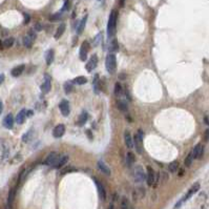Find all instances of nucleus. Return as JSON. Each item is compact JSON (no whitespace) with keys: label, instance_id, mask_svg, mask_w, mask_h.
<instances>
[{"label":"nucleus","instance_id":"2","mask_svg":"<svg viewBox=\"0 0 209 209\" xmlns=\"http://www.w3.org/2000/svg\"><path fill=\"white\" fill-rule=\"evenodd\" d=\"M105 66H106L107 72L110 75L116 73V69H117V59H116V55L114 53H110V54L107 55L106 60H105Z\"/></svg>","mask_w":209,"mask_h":209},{"label":"nucleus","instance_id":"49","mask_svg":"<svg viewBox=\"0 0 209 209\" xmlns=\"http://www.w3.org/2000/svg\"><path fill=\"white\" fill-rule=\"evenodd\" d=\"M108 209H114V205H112V204H111V205H109V207H108Z\"/></svg>","mask_w":209,"mask_h":209},{"label":"nucleus","instance_id":"29","mask_svg":"<svg viewBox=\"0 0 209 209\" xmlns=\"http://www.w3.org/2000/svg\"><path fill=\"white\" fill-rule=\"evenodd\" d=\"M65 24L64 23H61L60 25H59V27L57 29V31H56V34H55V38L56 39H59L60 37L62 36L63 33H64V31H65Z\"/></svg>","mask_w":209,"mask_h":209},{"label":"nucleus","instance_id":"6","mask_svg":"<svg viewBox=\"0 0 209 209\" xmlns=\"http://www.w3.org/2000/svg\"><path fill=\"white\" fill-rule=\"evenodd\" d=\"M94 181H95V184H96V186H97V189H98L100 199H101L102 201H105V200H106V191H105L104 186L102 185V183L97 179V178H94Z\"/></svg>","mask_w":209,"mask_h":209},{"label":"nucleus","instance_id":"45","mask_svg":"<svg viewBox=\"0 0 209 209\" xmlns=\"http://www.w3.org/2000/svg\"><path fill=\"white\" fill-rule=\"evenodd\" d=\"M3 81H4V75H0V85L2 84Z\"/></svg>","mask_w":209,"mask_h":209},{"label":"nucleus","instance_id":"36","mask_svg":"<svg viewBox=\"0 0 209 209\" xmlns=\"http://www.w3.org/2000/svg\"><path fill=\"white\" fill-rule=\"evenodd\" d=\"M118 108L120 109L121 111H127L128 110V106H127V103L125 101H122V100H120V101L118 102Z\"/></svg>","mask_w":209,"mask_h":209},{"label":"nucleus","instance_id":"3","mask_svg":"<svg viewBox=\"0 0 209 209\" xmlns=\"http://www.w3.org/2000/svg\"><path fill=\"white\" fill-rule=\"evenodd\" d=\"M143 138L144 134L142 129H139L137 134L134 136V147L139 154L143 152Z\"/></svg>","mask_w":209,"mask_h":209},{"label":"nucleus","instance_id":"23","mask_svg":"<svg viewBox=\"0 0 209 209\" xmlns=\"http://www.w3.org/2000/svg\"><path fill=\"white\" fill-rule=\"evenodd\" d=\"M26 117V110L25 109H21V110L18 112V114L16 116V122L18 124H22L24 122V119Z\"/></svg>","mask_w":209,"mask_h":209},{"label":"nucleus","instance_id":"7","mask_svg":"<svg viewBox=\"0 0 209 209\" xmlns=\"http://www.w3.org/2000/svg\"><path fill=\"white\" fill-rule=\"evenodd\" d=\"M193 159H202L203 154H204V146L202 144H196L192 150Z\"/></svg>","mask_w":209,"mask_h":209},{"label":"nucleus","instance_id":"32","mask_svg":"<svg viewBox=\"0 0 209 209\" xmlns=\"http://www.w3.org/2000/svg\"><path fill=\"white\" fill-rule=\"evenodd\" d=\"M86 82H87V79L85 78L84 76H79V77H76V78L73 80V83L78 84V85H83V84H85Z\"/></svg>","mask_w":209,"mask_h":209},{"label":"nucleus","instance_id":"39","mask_svg":"<svg viewBox=\"0 0 209 209\" xmlns=\"http://www.w3.org/2000/svg\"><path fill=\"white\" fill-rule=\"evenodd\" d=\"M61 16H62V14L61 13H56V14H54V15H52V16L49 17V20H52V21H56V20L60 19Z\"/></svg>","mask_w":209,"mask_h":209},{"label":"nucleus","instance_id":"33","mask_svg":"<svg viewBox=\"0 0 209 209\" xmlns=\"http://www.w3.org/2000/svg\"><path fill=\"white\" fill-rule=\"evenodd\" d=\"M14 41H15V39H14L13 37H9L7 39H4V41L2 42V45H3V47H5V49H10V47L13 46Z\"/></svg>","mask_w":209,"mask_h":209},{"label":"nucleus","instance_id":"17","mask_svg":"<svg viewBox=\"0 0 209 209\" xmlns=\"http://www.w3.org/2000/svg\"><path fill=\"white\" fill-rule=\"evenodd\" d=\"M67 162H69V156H67V154H63V156L58 158V160H57L56 164L54 165V167L57 168V169H59V168H61V167L64 166Z\"/></svg>","mask_w":209,"mask_h":209},{"label":"nucleus","instance_id":"30","mask_svg":"<svg viewBox=\"0 0 209 209\" xmlns=\"http://www.w3.org/2000/svg\"><path fill=\"white\" fill-rule=\"evenodd\" d=\"M87 112H85V111H83L81 114H80V117H79V120H78V125L79 126H83V125L86 123V121H87Z\"/></svg>","mask_w":209,"mask_h":209},{"label":"nucleus","instance_id":"19","mask_svg":"<svg viewBox=\"0 0 209 209\" xmlns=\"http://www.w3.org/2000/svg\"><path fill=\"white\" fill-rule=\"evenodd\" d=\"M3 126L7 129L13 128L14 126V117L12 114H9L7 117L3 119Z\"/></svg>","mask_w":209,"mask_h":209},{"label":"nucleus","instance_id":"48","mask_svg":"<svg viewBox=\"0 0 209 209\" xmlns=\"http://www.w3.org/2000/svg\"><path fill=\"white\" fill-rule=\"evenodd\" d=\"M124 1H125V0H121V2H120V7H124Z\"/></svg>","mask_w":209,"mask_h":209},{"label":"nucleus","instance_id":"44","mask_svg":"<svg viewBox=\"0 0 209 209\" xmlns=\"http://www.w3.org/2000/svg\"><path fill=\"white\" fill-rule=\"evenodd\" d=\"M86 134H87V137L92 140L93 139V136H92V132H91V130H86Z\"/></svg>","mask_w":209,"mask_h":209},{"label":"nucleus","instance_id":"28","mask_svg":"<svg viewBox=\"0 0 209 209\" xmlns=\"http://www.w3.org/2000/svg\"><path fill=\"white\" fill-rule=\"evenodd\" d=\"M122 95H123V87H122V85L119 82H117L114 84V96L118 97V98H120Z\"/></svg>","mask_w":209,"mask_h":209},{"label":"nucleus","instance_id":"35","mask_svg":"<svg viewBox=\"0 0 209 209\" xmlns=\"http://www.w3.org/2000/svg\"><path fill=\"white\" fill-rule=\"evenodd\" d=\"M74 89V83L73 82H65L64 83V92L65 94H71Z\"/></svg>","mask_w":209,"mask_h":209},{"label":"nucleus","instance_id":"8","mask_svg":"<svg viewBox=\"0 0 209 209\" xmlns=\"http://www.w3.org/2000/svg\"><path fill=\"white\" fill-rule=\"evenodd\" d=\"M88 51H89V44H88L87 41H84L81 44V47H80V59H81L82 61L86 60Z\"/></svg>","mask_w":209,"mask_h":209},{"label":"nucleus","instance_id":"5","mask_svg":"<svg viewBox=\"0 0 209 209\" xmlns=\"http://www.w3.org/2000/svg\"><path fill=\"white\" fill-rule=\"evenodd\" d=\"M146 181L148 186H152L156 183V173L154 169L150 166L147 167V173H146Z\"/></svg>","mask_w":209,"mask_h":209},{"label":"nucleus","instance_id":"4","mask_svg":"<svg viewBox=\"0 0 209 209\" xmlns=\"http://www.w3.org/2000/svg\"><path fill=\"white\" fill-rule=\"evenodd\" d=\"M134 179L137 183H142L146 179V173L144 172V169L142 166H136L134 169Z\"/></svg>","mask_w":209,"mask_h":209},{"label":"nucleus","instance_id":"15","mask_svg":"<svg viewBox=\"0 0 209 209\" xmlns=\"http://www.w3.org/2000/svg\"><path fill=\"white\" fill-rule=\"evenodd\" d=\"M65 132V126L63 124H59L57 125L54 130H53V136L55 138H61Z\"/></svg>","mask_w":209,"mask_h":209},{"label":"nucleus","instance_id":"14","mask_svg":"<svg viewBox=\"0 0 209 209\" xmlns=\"http://www.w3.org/2000/svg\"><path fill=\"white\" fill-rule=\"evenodd\" d=\"M59 108H60V110L62 112V114L64 117H67L69 114V111H71V108H69V101H66V100H62L60 105H59Z\"/></svg>","mask_w":209,"mask_h":209},{"label":"nucleus","instance_id":"37","mask_svg":"<svg viewBox=\"0 0 209 209\" xmlns=\"http://www.w3.org/2000/svg\"><path fill=\"white\" fill-rule=\"evenodd\" d=\"M192 161H193V154H192V151L191 152H189L188 154V156L186 157V159H185V166L186 167H190L191 166V163H192Z\"/></svg>","mask_w":209,"mask_h":209},{"label":"nucleus","instance_id":"20","mask_svg":"<svg viewBox=\"0 0 209 209\" xmlns=\"http://www.w3.org/2000/svg\"><path fill=\"white\" fill-rule=\"evenodd\" d=\"M15 196H16V187H14L10 190V192L7 194V208H12L14 203V200H15Z\"/></svg>","mask_w":209,"mask_h":209},{"label":"nucleus","instance_id":"18","mask_svg":"<svg viewBox=\"0 0 209 209\" xmlns=\"http://www.w3.org/2000/svg\"><path fill=\"white\" fill-rule=\"evenodd\" d=\"M98 168L100 169V171H102V173H104V174H106V176H110L111 173V170L110 168L105 164L104 161L100 160L98 162Z\"/></svg>","mask_w":209,"mask_h":209},{"label":"nucleus","instance_id":"24","mask_svg":"<svg viewBox=\"0 0 209 209\" xmlns=\"http://www.w3.org/2000/svg\"><path fill=\"white\" fill-rule=\"evenodd\" d=\"M87 15H85L84 17H83V19L80 21V23H79L78 27H77V34L78 35H80V34H82V32H83V29H84L85 27V24H86V21H87Z\"/></svg>","mask_w":209,"mask_h":209},{"label":"nucleus","instance_id":"26","mask_svg":"<svg viewBox=\"0 0 209 209\" xmlns=\"http://www.w3.org/2000/svg\"><path fill=\"white\" fill-rule=\"evenodd\" d=\"M119 209H130V203L126 196H123L120 202V208Z\"/></svg>","mask_w":209,"mask_h":209},{"label":"nucleus","instance_id":"47","mask_svg":"<svg viewBox=\"0 0 209 209\" xmlns=\"http://www.w3.org/2000/svg\"><path fill=\"white\" fill-rule=\"evenodd\" d=\"M26 114H27V117H32V114H33V111L29 110V111H26Z\"/></svg>","mask_w":209,"mask_h":209},{"label":"nucleus","instance_id":"50","mask_svg":"<svg viewBox=\"0 0 209 209\" xmlns=\"http://www.w3.org/2000/svg\"><path fill=\"white\" fill-rule=\"evenodd\" d=\"M99 1H100V0H99Z\"/></svg>","mask_w":209,"mask_h":209},{"label":"nucleus","instance_id":"12","mask_svg":"<svg viewBox=\"0 0 209 209\" xmlns=\"http://www.w3.org/2000/svg\"><path fill=\"white\" fill-rule=\"evenodd\" d=\"M199 189H200V184L196 183L192 187H191V188H190L189 190H188V192H187L186 196H185L183 199H182V201H183V202H186L187 200H189L190 198H191V196L194 194V193L198 192V191H199Z\"/></svg>","mask_w":209,"mask_h":209},{"label":"nucleus","instance_id":"34","mask_svg":"<svg viewBox=\"0 0 209 209\" xmlns=\"http://www.w3.org/2000/svg\"><path fill=\"white\" fill-rule=\"evenodd\" d=\"M178 169H179V163H178L176 161L171 162V163L169 164V166H168V170H169V172H171V173L176 172Z\"/></svg>","mask_w":209,"mask_h":209},{"label":"nucleus","instance_id":"10","mask_svg":"<svg viewBox=\"0 0 209 209\" xmlns=\"http://www.w3.org/2000/svg\"><path fill=\"white\" fill-rule=\"evenodd\" d=\"M145 194H146V190H145L144 187H138V188H136L134 190V192H132V196H134V201L143 199L144 196H145Z\"/></svg>","mask_w":209,"mask_h":209},{"label":"nucleus","instance_id":"21","mask_svg":"<svg viewBox=\"0 0 209 209\" xmlns=\"http://www.w3.org/2000/svg\"><path fill=\"white\" fill-rule=\"evenodd\" d=\"M24 69H25V65H24V64H21V65H18V66H16V67H14V69H12L11 74H12L13 77H19V76L24 72Z\"/></svg>","mask_w":209,"mask_h":209},{"label":"nucleus","instance_id":"41","mask_svg":"<svg viewBox=\"0 0 209 209\" xmlns=\"http://www.w3.org/2000/svg\"><path fill=\"white\" fill-rule=\"evenodd\" d=\"M27 35H29V36L31 37V38H32V39H33V40L36 39V34H35V32H34L33 29H31V31H29V34H27Z\"/></svg>","mask_w":209,"mask_h":209},{"label":"nucleus","instance_id":"27","mask_svg":"<svg viewBox=\"0 0 209 209\" xmlns=\"http://www.w3.org/2000/svg\"><path fill=\"white\" fill-rule=\"evenodd\" d=\"M45 60H46V64L47 65H51L52 62L54 61V51L53 49H49L45 54Z\"/></svg>","mask_w":209,"mask_h":209},{"label":"nucleus","instance_id":"13","mask_svg":"<svg viewBox=\"0 0 209 209\" xmlns=\"http://www.w3.org/2000/svg\"><path fill=\"white\" fill-rule=\"evenodd\" d=\"M51 87H52V79L49 76H45V80L43 82V84L41 85V91L43 94H47L51 91Z\"/></svg>","mask_w":209,"mask_h":209},{"label":"nucleus","instance_id":"43","mask_svg":"<svg viewBox=\"0 0 209 209\" xmlns=\"http://www.w3.org/2000/svg\"><path fill=\"white\" fill-rule=\"evenodd\" d=\"M205 140L209 141V129L208 130H206V132H205Z\"/></svg>","mask_w":209,"mask_h":209},{"label":"nucleus","instance_id":"9","mask_svg":"<svg viewBox=\"0 0 209 209\" xmlns=\"http://www.w3.org/2000/svg\"><path fill=\"white\" fill-rule=\"evenodd\" d=\"M97 64H98V57H97V55H93L89 59V61L87 62V64H86L87 72H93L97 67Z\"/></svg>","mask_w":209,"mask_h":209},{"label":"nucleus","instance_id":"22","mask_svg":"<svg viewBox=\"0 0 209 209\" xmlns=\"http://www.w3.org/2000/svg\"><path fill=\"white\" fill-rule=\"evenodd\" d=\"M119 51V43H118L116 38H112L109 42V52L110 53H116Z\"/></svg>","mask_w":209,"mask_h":209},{"label":"nucleus","instance_id":"42","mask_svg":"<svg viewBox=\"0 0 209 209\" xmlns=\"http://www.w3.org/2000/svg\"><path fill=\"white\" fill-rule=\"evenodd\" d=\"M23 16H24V23H29V19H31V18H29V14H26V13H24L23 14Z\"/></svg>","mask_w":209,"mask_h":209},{"label":"nucleus","instance_id":"1","mask_svg":"<svg viewBox=\"0 0 209 209\" xmlns=\"http://www.w3.org/2000/svg\"><path fill=\"white\" fill-rule=\"evenodd\" d=\"M117 20H118V12L116 10H112L110 12L109 18H108V24H107V35L109 38L114 37V34H116Z\"/></svg>","mask_w":209,"mask_h":209},{"label":"nucleus","instance_id":"31","mask_svg":"<svg viewBox=\"0 0 209 209\" xmlns=\"http://www.w3.org/2000/svg\"><path fill=\"white\" fill-rule=\"evenodd\" d=\"M33 42H34V40L32 39V38H31L29 35H26V36L23 37V45L25 46V47H27V49L32 47V45H33Z\"/></svg>","mask_w":209,"mask_h":209},{"label":"nucleus","instance_id":"46","mask_svg":"<svg viewBox=\"0 0 209 209\" xmlns=\"http://www.w3.org/2000/svg\"><path fill=\"white\" fill-rule=\"evenodd\" d=\"M2 109H3V104H2V102L0 101V114L2 112Z\"/></svg>","mask_w":209,"mask_h":209},{"label":"nucleus","instance_id":"16","mask_svg":"<svg viewBox=\"0 0 209 209\" xmlns=\"http://www.w3.org/2000/svg\"><path fill=\"white\" fill-rule=\"evenodd\" d=\"M124 142L127 148H129V149L134 148V138L131 137L130 132L128 130H126L124 132Z\"/></svg>","mask_w":209,"mask_h":209},{"label":"nucleus","instance_id":"38","mask_svg":"<svg viewBox=\"0 0 209 209\" xmlns=\"http://www.w3.org/2000/svg\"><path fill=\"white\" fill-rule=\"evenodd\" d=\"M93 85H94V91H95V94H99V76L96 75L95 78H94V82H93Z\"/></svg>","mask_w":209,"mask_h":209},{"label":"nucleus","instance_id":"25","mask_svg":"<svg viewBox=\"0 0 209 209\" xmlns=\"http://www.w3.org/2000/svg\"><path fill=\"white\" fill-rule=\"evenodd\" d=\"M134 161H136V157H134V154H132V152H127V154H126V165H127L128 167H131L132 165H134Z\"/></svg>","mask_w":209,"mask_h":209},{"label":"nucleus","instance_id":"11","mask_svg":"<svg viewBox=\"0 0 209 209\" xmlns=\"http://www.w3.org/2000/svg\"><path fill=\"white\" fill-rule=\"evenodd\" d=\"M58 154H57V152H55V151H53V152H51V154H49V156L46 157L45 159V165H49V166H54L56 164V162H57V160H58Z\"/></svg>","mask_w":209,"mask_h":209},{"label":"nucleus","instance_id":"40","mask_svg":"<svg viewBox=\"0 0 209 209\" xmlns=\"http://www.w3.org/2000/svg\"><path fill=\"white\" fill-rule=\"evenodd\" d=\"M102 38V34H98L97 36L95 37V39H94V46H97L99 44V42H100V40H101Z\"/></svg>","mask_w":209,"mask_h":209}]
</instances>
